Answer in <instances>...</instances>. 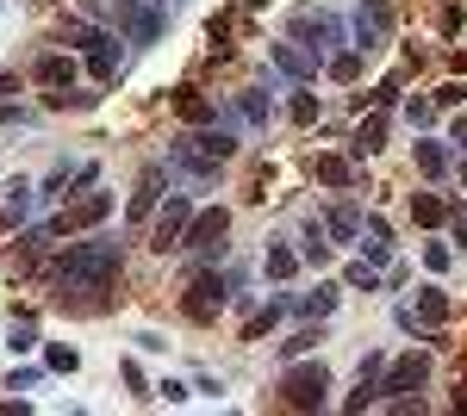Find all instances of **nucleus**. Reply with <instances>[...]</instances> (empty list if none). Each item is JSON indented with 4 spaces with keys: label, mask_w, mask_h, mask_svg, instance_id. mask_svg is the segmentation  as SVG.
Masks as SVG:
<instances>
[{
    "label": "nucleus",
    "mask_w": 467,
    "mask_h": 416,
    "mask_svg": "<svg viewBox=\"0 0 467 416\" xmlns=\"http://www.w3.org/2000/svg\"><path fill=\"white\" fill-rule=\"evenodd\" d=\"M119 279V243L94 237V243H75L63 261H57V286L63 292H107Z\"/></svg>",
    "instance_id": "nucleus-1"
},
{
    "label": "nucleus",
    "mask_w": 467,
    "mask_h": 416,
    "mask_svg": "<svg viewBox=\"0 0 467 416\" xmlns=\"http://www.w3.org/2000/svg\"><path fill=\"white\" fill-rule=\"evenodd\" d=\"M231 156H237V137H231L224 125H200V131H187V137L169 143V168L193 174V180L218 174V162H231Z\"/></svg>",
    "instance_id": "nucleus-2"
},
{
    "label": "nucleus",
    "mask_w": 467,
    "mask_h": 416,
    "mask_svg": "<svg viewBox=\"0 0 467 416\" xmlns=\"http://www.w3.org/2000/svg\"><path fill=\"white\" fill-rule=\"evenodd\" d=\"M324 391H330V367L324 360H293L287 373H281V398H287L293 411H324Z\"/></svg>",
    "instance_id": "nucleus-3"
},
{
    "label": "nucleus",
    "mask_w": 467,
    "mask_h": 416,
    "mask_svg": "<svg viewBox=\"0 0 467 416\" xmlns=\"http://www.w3.org/2000/svg\"><path fill=\"white\" fill-rule=\"evenodd\" d=\"M224 299H231V279L218 274V268H200V274L187 279V299H181V311L193 317V323H213L224 311Z\"/></svg>",
    "instance_id": "nucleus-4"
},
{
    "label": "nucleus",
    "mask_w": 467,
    "mask_h": 416,
    "mask_svg": "<svg viewBox=\"0 0 467 416\" xmlns=\"http://www.w3.org/2000/svg\"><path fill=\"white\" fill-rule=\"evenodd\" d=\"M287 32L299 37L312 56H318V50H330V44H343V19H337V13H324V6H299Z\"/></svg>",
    "instance_id": "nucleus-5"
},
{
    "label": "nucleus",
    "mask_w": 467,
    "mask_h": 416,
    "mask_svg": "<svg viewBox=\"0 0 467 416\" xmlns=\"http://www.w3.org/2000/svg\"><path fill=\"white\" fill-rule=\"evenodd\" d=\"M424 380H431V354H399L380 373V398H411V391H424Z\"/></svg>",
    "instance_id": "nucleus-6"
},
{
    "label": "nucleus",
    "mask_w": 467,
    "mask_h": 416,
    "mask_svg": "<svg viewBox=\"0 0 467 416\" xmlns=\"http://www.w3.org/2000/svg\"><path fill=\"white\" fill-rule=\"evenodd\" d=\"M224 230H231V211H193V224H187V237H181V249H200V255H213L218 243H224Z\"/></svg>",
    "instance_id": "nucleus-7"
},
{
    "label": "nucleus",
    "mask_w": 467,
    "mask_h": 416,
    "mask_svg": "<svg viewBox=\"0 0 467 416\" xmlns=\"http://www.w3.org/2000/svg\"><path fill=\"white\" fill-rule=\"evenodd\" d=\"M107 211H112V193H88L81 206H69V211L50 218V237H63V230H88V224H100Z\"/></svg>",
    "instance_id": "nucleus-8"
},
{
    "label": "nucleus",
    "mask_w": 467,
    "mask_h": 416,
    "mask_svg": "<svg viewBox=\"0 0 467 416\" xmlns=\"http://www.w3.org/2000/svg\"><path fill=\"white\" fill-rule=\"evenodd\" d=\"M387 32H393V0H361V13H356V44H361V50H374Z\"/></svg>",
    "instance_id": "nucleus-9"
},
{
    "label": "nucleus",
    "mask_w": 467,
    "mask_h": 416,
    "mask_svg": "<svg viewBox=\"0 0 467 416\" xmlns=\"http://www.w3.org/2000/svg\"><path fill=\"white\" fill-rule=\"evenodd\" d=\"M187 224H193V206H187V199H169V206L156 211V249H162V255H169V249H181V237H187Z\"/></svg>",
    "instance_id": "nucleus-10"
},
{
    "label": "nucleus",
    "mask_w": 467,
    "mask_h": 416,
    "mask_svg": "<svg viewBox=\"0 0 467 416\" xmlns=\"http://www.w3.org/2000/svg\"><path fill=\"white\" fill-rule=\"evenodd\" d=\"M268 56H275V69L293 75V81H312V75H318V56H312L299 37H281V44H268Z\"/></svg>",
    "instance_id": "nucleus-11"
},
{
    "label": "nucleus",
    "mask_w": 467,
    "mask_h": 416,
    "mask_svg": "<svg viewBox=\"0 0 467 416\" xmlns=\"http://www.w3.org/2000/svg\"><path fill=\"white\" fill-rule=\"evenodd\" d=\"M162 13L156 6H138V0H119V32L125 37H138V44H150V37H162Z\"/></svg>",
    "instance_id": "nucleus-12"
},
{
    "label": "nucleus",
    "mask_w": 467,
    "mask_h": 416,
    "mask_svg": "<svg viewBox=\"0 0 467 416\" xmlns=\"http://www.w3.org/2000/svg\"><path fill=\"white\" fill-rule=\"evenodd\" d=\"M442 323H449V292L442 286H424L418 305L405 311V330H442Z\"/></svg>",
    "instance_id": "nucleus-13"
},
{
    "label": "nucleus",
    "mask_w": 467,
    "mask_h": 416,
    "mask_svg": "<svg viewBox=\"0 0 467 416\" xmlns=\"http://www.w3.org/2000/svg\"><path fill=\"white\" fill-rule=\"evenodd\" d=\"M162 187H169V168H162V162H150L144 174H138V193H131V224H144L150 211H156V199H162Z\"/></svg>",
    "instance_id": "nucleus-14"
},
{
    "label": "nucleus",
    "mask_w": 467,
    "mask_h": 416,
    "mask_svg": "<svg viewBox=\"0 0 467 416\" xmlns=\"http://www.w3.org/2000/svg\"><path fill=\"white\" fill-rule=\"evenodd\" d=\"M37 87H50V94H63V87H75V56H37Z\"/></svg>",
    "instance_id": "nucleus-15"
},
{
    "label": "nucleus",
    "mask_w": 467,
    "mask_h": 416,
    "mask_svg": "<svg viewBox=\"0 0 467 416\" xmlns=\"http://www.w3.org/2000/svg\"><path fill=\"white\" fill-rule=\"evenodd\" d=\"M324 237H330V243H356V237H361V211L356 206L324 211Z\"/></svg>",
    "instance_id": "nucleus-16"
},
{
    "label": "nucleus",
    "mask_w": 467,
    "mask_h": 416,
    "mask_svg": "<svg viewBox=\"0 0 467 416\" xmlns=\"http://www.w3.org/2000/svg\"><path fill=\"white\" fill-rule=\"evenodd\" d=\"M175 106H181V118H187V125H218V106L206 100V94H193V87H181Z\"/></svg>",
    "instance_id": "nucleus-17"
},
{
    "label": "nucleus",
    "mask_w": 467,
    "mask_h": 416,
    "mask_svg": "<svg viewBox=\"0 0 467 416\" xmlns=\"http://www.w3.org/2000/svg\"><path fill=\"white\" fill-rule=\"evenodd\" d=\"M299 261H306V255H293L287 243H268V255H262V274H268V279H293V274H299Z\"/></svg>",
    "instance_id": "nucleus-18"
},
{
    "label": "nucleus",
    "mask_w": 467,
    "mask_h": 416,
    "mask_svg": "<svg viewBox=\"0 0 467 416\" xmlns=\"http://www.w3.org/2000/svg\"><path fill=\"white\" fill-rule=\"evenodd\" d=\"M107 37H112V32L88 25V19H69V25H63V44H69V50H81V56H88V50H100Z\"/></svg>",
    "instance_id": "nucleus-19"
},
{
    "label": "nucleus",
    "mask_w": 467,
    "mask_h": 416,
    "mask_svg": "<svg viewBox=\"0 0 467 416\" xmlns=\"http://www.w3.org/2000/svg\"><path fill=\"white\" fill-rule=\"evenodd\" d=\"M318 180L324 187H356V162L349 156H318Z\"/></svg>",
    "instance_id": "nucleus-20"
},
{
    "label": "nucleus",
    "mask_w": 467,
    "mask_h": 416,
    "mask_svg": "<svg viewBox=\"0 0 467 416\" xmlns=\"http://www.w3.org/2000/svg\"><path fill=\"white\" fill-rule=\"evenodd\" d=\"M88 75H94V81H112V75H119V37H107L100 50H88Z\"/></svg>",
    "instance_id": "nucleus-21"
},
{
    "label": "nucleus",
    "mask_w": 467,
    "mask_h": 416,
    "mask_svg": "<svg viewBox=\"0 0 467 416\" xmlns=\"http://www.w3.org/2000/svg\"><path fill=\"white\" fill-rule=\"evenodd\" d=\"M411 218H418L424 230H436V224H449V206H442L436 193H411Z\"/></svg>",
    "instance_id": "nucleus-22"
},
{
    "label": "nucleus",
    "mask_w": 467,
    "mask_h": 416,
    "mask_svg": "<svg viewBox=\"0 0 467 416\" xmlns=\"http://www.w3.org/2000/svg\"><path fill=\"white\" fill-rule=\"evenodd\" d=\"M32 199H37L32 180H13V187H6V218H13V224H26V218H32Z\"/></svg>",
    "instance_id": "nucleus-23"
},
{
    "label": "nucleus",
    "mask_w": 467,
    "mask_h": 416,
    "mask_svg": "<svg viewBox=\"0 0 467 416\" xmlns=\"http://www.w3.org/2000/svg\"><path fill=\"white\" fill-rule=\"evenodd\" d=\"M387 143V118H361L356 125V156H374Z\"/></svg>",
    "instance_id": "nucleus-24"
},
{
    "label": "nucleus",
    "mask_w": 467,
    "mask_h": 416,
    "mask_svg": "<svg viewBox=\"0 0 467 416\" xmlns=\"http://www.w3.org/2000/svg\"><path fill=\"white\" fill-rule=\"evenodd\" d=\"M337 292H343V286H318V292H306V299H299V317H330V311H337Z\"/></svg>",
    "instance_id": "nucleus-25"
},
{
    "label": "nucleus",
    "mask_w": 467,
    "mask_h": 416,
    "mask_svg": "<svg viewBox=\"0 0 467 416\" xmlns=\"http://www.w3.org/2000/svg\"><path fill=\"white\" fill-rule=\"evenodd\" d=\"M418 168L431 174V180H442V174H449V149H442V143H418Z\"/></svg>",
    "instance_id": "nucleus-26"
},
{
    "label": "nucleus",
    "mask_w": 467,
    "mask_h": 416,
    "mask_svg": "<svg viewBox=\"0 0 467 416\" xmlns=\"http://www.w3.org/2000/svg\"><path fill=\"white\" fill-rule=\"evenodd\" d=\"M318 342H324L318 330H299V336H287V342H281V354H287V360H299V354H312Z\"/></svg>",
    "instance_id": "nucleus-27"
},
{
    "label": "nucleus",
    "mask_w": 467,
    "mask_h": 416,
    "mask_svg": "<svg viewBox=\"0 0 467 416\" xmlns=\"http://www.w3.org/2000/svg\"><path fill=\"white\" fill-rule=\"evenodd\" d=\"M330 75H337V81H356V75H361V50H343V56H330Z\"/></svg>",
    "instance_id": "nucleus-28"
},
{
    "label": "nucleus",
    "mask_w": 467,
    "mask_h": 416,
    "mask_svg": "<svg viewBox=\"0 0 467 416\" xmlns=\"http://www.w3.org/2000/svg\"><path fill=\"white\" fill-rule=\"evenodd\" d=\"M293 125H318V100H312V94H293Z\"/></svg>",
    "instance_id": "nucleus-29"
},
{
    "label": "nucleus",
    "mask_w": 467,
    "mask_h": 416,
    "mask_svg": "<svg viewBox=\"0 0 467 416\" xmlns=\"http://www.w3.org/2000/svg\"><path fill=\"white\" fill-rule=\"evenodd\" d=\"M237 112H244L250 125H268V100H262V94H244V100H237Z\"/></svg>",
    "instance_id": "nucleus-30"
},
{
    "label": "nucleus",
    "mask_w": 467,
    "mask_h": 416,
    "mask_svg": "<svg viewBox=\"0 0 467 416\" xmlns=\"http://www.w3.org/2000/svg\"><path fill=\"white\" fill-rule=\"evenodd\" d=\"M75 360H81L75 348H50V354H44V367H50V373H75Z\"/></svg>",
    "instance_id": "nucleus-31"
},
{
    "label": "nucleus",
    "mask_w": 467,
    "mask_h": 416,
    "mask_svg": "<svg viewBox=\"0 0 467 416\" xmlns=\"http://www.w3.org/2000/svg\"><path fill=\"white\" fill-rule=\"evenodd\" d=\"M467 100V81H442L436 87V106H462Z\"/></svg>",
    "instance_id": "nucleus-32"
},
{
    "label": "nucleus",
    "mask_w": 467,
    "mask_h": 416,
    "mask_svg": "<svg viewBox=\"0 0 467 416\" xmlns=\"http://www.w3.org/2000/svg\"><path fill=\"white\" fill-rule=\"evenodd\" d=\"M387 255H393V249H387V237H374V243H361V261H374V268H387Z\"/></svg>",
    "instance_id": "nucleus-33"
},
{
    "label": "nucleus",
    "mask_w": 467,
    "mask_h": 416,
    "mask_svg": "<svg viewBox=\"0 0 467 416\" xmlns=\"http://www.w3.org/2000/svg\"><path fill=\"white\" fill-rule=\"evenodd\" d=\"M405 112H411V125L424 131V125H431V118H436V100H411V106H405Z\"/></svg>",
    "instance_id": "nucleus-34"
},
{
    "label": "nucleus",
    "mask_w": 467,
    "mask_h": 416,
    "mask_svg": "<svg viewBox=\"0 0 467 416\" xmlns=\"http://www.w3.org/2000/svg\"><path fill=\"white\" fill-rule=\"evenodd\" d=\"M26 348H37V330L32 323H13V354H26Z\"/></svg>",
    "instance_id": "nucleus-35"
},
{
    "label": "nucleus",
    "mask_w": 467,
    "mask_h": 416,
    "mask_svg": "<svg viewBox=\"0 0 467 416\" xmlns=\"http://www.w3.org/2000/svg\"><path fill=\"white\" fill-rule=\"evenodd\" d=\"M424 261H431V274H442V268H449L455 255H449V243H431V249H424Z\"/></svg>",
    "instance_id": "nucleus-36"
},
{
    "label": "nucleus",
    "mask_w": 467,
    "mask_h": 416,
    "mask_svg": "<svg viewBox=\"0 0 467 416\" xmlns=\"http://www.w3.org/2000/svg\"><path fill=\"white\" fill-rule=\"evenodd\" d=\"M156 398H169V404H181V398H193V391H187L181 380H162V385H156Z\"/></svg>",
    "instance_id": "nucleus-37"
},
{
    "label": "nucleus",
    "mask_w": 467,
    "mask_h": 416,
    "mask_svg": "<svg viewBox=\"0 0 467 416\" xmlns=\"http://www.w3.org/2000/svg\"><path fill=\"white\" fill-rule=\"evenodd\" d=\"M393 100H399V75H387V81L374 87V106H393Z\"/></svg>",
    "instance_id": "nucleus-38"
},
{
    "label": "nucleus",
    "mask_w": 467,
    "mask_h": 416,
    "mask_svg": "<svg viewBox=\"0 0 467 416\" xmlns=\"http://www.w3.org/2000/svg\"><path fill=\"white\" fill-rule=\"evenodd\" d=\"M449 237L467 249V211H449Z\"/></svg>",
    "instance_id": "nucleus-39"
},
{
    "label": "nucleus",
    "mask_w": 467,
    "mask_h": 416,
    "mask_svg": "<svg viewBox=\"0 0 467 416\" xmlns=\"http://www.w3.org/2000/svg\"><path fill=\"white\" fill-rule=\"evenodd\" d=\"M449 143H455V149H462V156H467V118H462V125H455V131H449Z\"/></svg>",
    "instance_id": "nucleus-40"
},
{
    "label": "nucleus",
    "mask_w": 467,
    "mask_h": 416,
    "mask_svg": "<svg viewBox=\"0 0 467 416\" xmlns=\"http://www.w3.org/2000/svg\"><path fill=\"white\" fill-rule=\"evenodd\" d=\"M244 6H262V0H244Z\"/></svg>",
    "instance_id": "nucleus-41"
}]
</instances>
